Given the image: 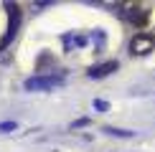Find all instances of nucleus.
Wrapping results in <instances>:
<instances>
[{
    "instance_id": "obj_5",
    "label": "nucleus",
    "mask_w": 155,
    "mask_h": 152,
    "mask_svg": "<svg viewBox=\"0 0 155 152\" xmlns=\"http://www.w3.org/2000/svg\"><path fill=\"white\" fill-rule=\"evenodd\" d=\"M51 84H54V79H28L25 89H48Z\"/></svg>"
},
{
    "instance_id": "obj_4",
    "label": "nucleus",
    "mask_w": 155,
    "mask_h": 152,
    "mask_svg": "<svg viewBox=\"0 0 155 152\" xmlns=\"http://www.w3.org/2000/svg\"><path fill=\"white\" fill-rule=\"evenodd\" d=\"M112 71H117V61H107V63H99V66H92L89 68V79H104Z\"/></svg>"
},
{
    "instance_id": "obj_3",
    "label": "nucleus",
    "mask_w": 155,
    "mask_h": 152,
    "mask_svg": "<svg viewBox=\"0 0 155 152\" xmlns=\"http://www.w3.org/2000/svg\"><path fill=\"white\" fill-rule=\"evenodd\" d=\"M8 15H10V23H8V36L3 38V46L10 43L13 33L18 30V23H21V8H18V5H8Z\"/></svg>"
},
{
    "instance_id": "obj_8",
    "label": "nucleus",
    "mask_w": 155,
    "mask_h": 152,
    "mask_svg": "<svg viewBox=\"0 0 155 152\" xmlns=\"http://www.w3.org/2000/svg\"><path fill=\"white\" fill-rule=\"evenodd\" d=\"M107 101H102V99H94V109H107Z\"/></svg>"
},
{
    "instance_id": "obj_7",
    "label": "nucleus",
    "mask_w": 155,
    "mask_h": 152,
    "mask_svg": "<svg viewBox=\"0 0 155 152\" xmlns=\"http://www.w3.org/2000/svg\"><path fill=\"white\" fill-rule=\"evenodd\" d=\"M8 129H15V122H3L0 124V132H8Z\"/></svg>"
},
{
    "instance_id": "obj_2",
    "label": "nucleus",
    "mask_w": 155,
    "mask_h": 152,
    "mask_svg": "<svg viewBox=\"0 0 155 152\" xmlns=\"http://www.w3.org/2000/svg\"><path fill=\"white\" fill-rule=\"evenodd\" d=\"M122 13H125V18L132 25H143L147 21V10L143 8V5H127V10H122Z\"/></svg>"
},
{
    "instance_id": "obj_6",
    "label": "nucleus",
    "mask_w": 155,
    "mask_h": 152,
    "mask_svg": "<svg viewBox=\"0 0 155 152\" xmlns=\"http://www.w3.org/2000/svg\"><path fill=\"white\" fill-rule=\"evenodd\" d=\"M104 132H107V135H112V137H132V132L117 129V127H104Z\"/></svg>"
},
{
    "instance_id": "obj_1",
    "label": "nucleus",
    "mask_w": 155,
    "mask_h": 152,
    "mask_svg": "<svg viewBox=\"0 0 155 152\" xmlns=\"http://www.w3.org/2000/svg\"><path fill=\"white\" fill-rule=\"evenodd\" d=\"M153 48H155V38H153L150 33H137V36H132V41H130V53H132V56H147Z\"/></svg>"
}]
</instances>
